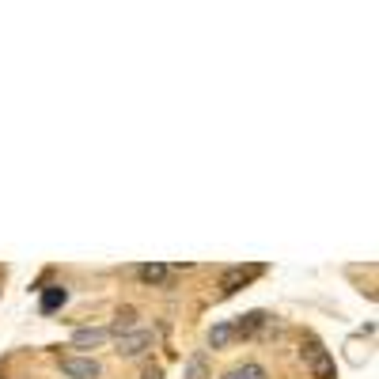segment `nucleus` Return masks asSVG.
<instances>
[{"instance_id": "obj_1", "label": "nucleus", "mask_w": 379, "mask_h": 379, "mask_svg": "<svg viewBox=\"0 0 379 379\" xmlns=\"http://www.w3.org/2000/svg\"><path fill=\"white\" fill-rule=\"evenodd\" d=\"M304 356H307V368L315 372V379H338V368H334V356L322 349L315 338H307L304 345Z\"/></svg>"}, {"instance_id": "obj_2", "label": "nucleus", "mask_w": 379, "mask_h": 379, "mask_svg": "<svg viewBox=\"0 0 379 379\" xmlns=\"http://www.w3.org/2000/svg\"><path fill=\"white\" fill-rule=\"evenodd\" d=\"M258 273H262V265H231V270H224V277H220V292L224 296L239 292V288H247Z\"/></svg>"}, {"instance_id": "obj_3", "label": "nucleus", "mask_w": 379, "mask_h": 379, "mask_svg": "<svg viewBox=\"0 0 379 379\" xmlns=\"http://www.w3.org/2000/svg\"><path fill=\"white\" fill-rule=\"evenodd\" d=\"M61 372L69 379H99L103 368H99L92 356H61Z\"/></svg>"}, {"instance_id": "obj_4", "label": "nucleus", "mask_w": 379, "mask_h": 379, "mask_svg": "<svg viewBox=\"0 0 379 379\" xmlns=\"http://www.w3.org/2000/svg\"><path fill=\"white\" fill-rule=\"evenodd\" d=\"M152 345V330H126L118 334V353L121 356H141Z\"/></svg>"}, {"instance_id": "obj_5", "label": "nucleus", "mask_w": 379, "mask_h": 379, "mask_svg": "<svg viewBox=\"0 0 379 379\" xmlns=\"http://www.w3.org/2000/svg\"><path fill=\"white\" fill-rule=\"evenodd\" d=\"M106 338H110V330H103V326H84V330L72 334V345H76V349H99Z\"/></svg>"}, {"instance_id": "obj_6", "label": "nucleus", "mask_w": 379, "mask_h": 379, "mask_svg": "<svg viewBox=\"0 0 379 379\" xmlns=\"http://www.w3.org/2000/svg\"><path fill=\"white\" fill-rule=\"evenodd\" d=\"M265 322H270V315H265V311H247V315H243L239 322H231V330H236V338H251L254 330H262Z\"/></svg>"}, {"instance_id": "obj_7", "label": "nucleus", "mask_w": 379, "mask_h": 379, "mask_svg": "<svg viewBox=\"0 0 379 379\" xmlns=\"http://www.w3.org/2000/svg\"><path fill=\"white\" fill-rule=\"evenodd\" d=\"M137 277L144 285H163L167 277H171V265H163V262H144L137 265Z\"/></svg>"}, {"instance_id": "obj_8", "label": "nucleus", "mask_w": 379, "mask_h": 379, "mask_svg": "<svg viewBox=\"0 0 379 379\" xmlns=\"http://www.w3.org/2000/svg\"><path fill=\"white\" fill-rule=\"evenodd\" d=\"M65 300H69V288H65V285H53V288H46V296H42V315H50V311H57L61 304H65Z\"/></svg>"}, {"instance_id": "obj_9", "label": "nucleus", "mask_w": 379, "mask_h": 379, "mask_svg": "<svg viewBox=\"0 0 379 379\" xmlns=\"http://www.w3.org/2000/svg\"><path fill=\"white\" fill-rule=\"evenodd\" d=\"M236 338V330H231V322H216L213 330H209V345H213V349H224V345Z\"/></svg>"}, {"instance_id": "obj_10", "label": "nucleus", "mask_w": 379, "mask_h": 379, "mask_svg": "<svg viewBox=\"0 0 379 379\" xmlns=\"http://www.w3.org/2000/svg\"><path fill=\"white\" fill-rule=\"evenodd\" d=\"M205 375H209V356L197 353L194 361H190V368H186V379H205Z\"/></svg>"}, {"instance_id": "obj_11", "label": "nucleus", "mask_w": 379, "mask_h": 379, "mask_svg": "<svg viewBox=\"0 0 379 379\" xmlns=\"http://www.w3.org/2000/svg\"><path fill=\"white\" fill-rule=\"evenodd\" d=\"M236 379H270V375H265L262 364H243L239 372H236Z\"/></svg>"}, {"instance_id": "obj_12", "label": "nucleus", "mask_w": 379, "mask_h": 379, "mask_svg": "<svg viewBox=\"0 0 379 379\" xmlns=\"http://www.w3.org/2000/svg\"><path fill=\"white\" fill-rule=\"evenodd\" d=\"M133 319H137V311H133V307H121V311H118V322H114V330H118V334H126V330L133 326Z\"/></svg>"}, {"instance_id": "obj_13", "label": "nucleus", "mask_w": 379, "mask_h": 379, "mask_svg": "<svg viewBox=\"0 0 379 379\" xmlns=\"http://www.w3.org/2000/svg\"><path fill=\"white\" fill-rule=\"evenodd\" d=\"M141 379H163V372H160V368H148V372H144Z\"/></svg>"}, {"instance_id": "obj_14", "label": "nucleus", "mask_w": 379, "mask_h": 379, "mask_svg": "<svg viewBox=\"0 0 379 379\" xmlns=\"http://www.w3.org/2000/svg\"><path fill=\"white\" fill-rule=\"evenodd\" d=\"M220 379H236V372H228V375H220Z\"/></svg>"}]
</instances>
